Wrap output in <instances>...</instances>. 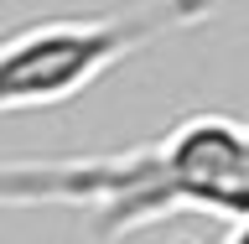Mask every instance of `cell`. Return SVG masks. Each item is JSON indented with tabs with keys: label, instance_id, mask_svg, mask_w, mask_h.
Instances as JSON below:
<instances>
[{
	"label": "cell",
	"instance_id": "cell-3",
	"mask_svg": "<svg viewBox=\"0 0 249 244\" xmlns=\"http://www.w3.org/2000/svg\"><path fill=\"white\" fill-rule=\"evenodd\" d=\"M223 244H249V213L233 218V229H229V239H223Z\"/></svg>",
	"mask_w": 249,
	"mask_h": 244
},
{
	"label": "cell",
	"instance_id": "cell-2",
	"mask_svg": "<svg viewBox=\"0 0 249 244\" xmlns=\"http://www.w3.org/2000/svg\"><path fill=\"white\" fill-rule=\"evenodd\" d=\"M213 0H140L99 16H47L0 37V114L52 109L171 31H192Z\"/></svg>",
	"mask_w": 249,
	"mask_h": 244
},
{
	"label": "cell",
	"instance_id": "cell-1",
	"mask_svg": "<svg viewBox=\"0 0 249 244\" xmlns=\"http://www.w3.org/2000/svg\"><path fill=\"white\" fill-rule=\"evenodd\" d=\"M89 208L104 239L145 229L171 213H249V125L197 114L151 146L73 161H16L0 167V208Z\"/></svg>",
	"mask_w": 249,
	"mask_h": 244
}]
</instances>
